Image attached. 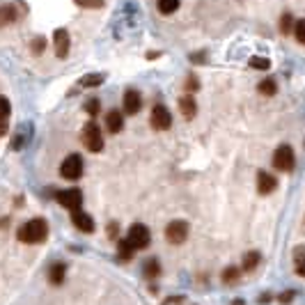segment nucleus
<instances>
[{
    "label": "nucleus",
    "instance_id": "obj_9",
    "mask_svg": "<svg viewBox=\"0 0 305 305\" xmlns=\"http://www.w3.org/2000/svg\"><path fill=\"white\" fill-rule=\"evenodd\" d=\"M53 46H55V55H58V58H67V55H69L71 41H69V33H67L65 28H58L53 33Z\"/></svg>",
    "mask_w": 305,
    "mask_h": 305
},
{
    "label": "nucleus",
    "instance_id": "obj_6",
    "mask_svg": "<svg viewBox=\"0 0 305 305\" xmlns=\"http://www.w3.org/2000/svg\"><path fill=\"white\" fill-rule=\"evenodd\" d=\"M188 232H191V227H188L186 220H172V223L166 227V239L172 245H179L188 239Z\"/></svg>",
    "mask_w": 305,
    "mask_h": 305
},
{
    "label": "nucleus",
    "instance_id": "obj_28",
    "mask_svg": "<svg viewBox=\"0 0 305 305\" xmlns=\"http://www.w3.org/2000/svg\"><path fill=\"white\" fill-rule=\"evenodd\" d=\"M30 48H33V53H37V55L44 53V48H46V39H44L41 34H39V37H34L33 44H30Z\"/></svg>",
    "mask_w": 305,
    "mask_h": 305
},
{
    "label": "nucleus",
    "instance_id": "obj_18",
    "mask_svg": "<svg viewBox=\"0 0 305 305\" xmlns=\"http://www.w3.org/2000/svg\"><path fill=\"white\" fill-rule=\"evenodd\" d=\"M179 2L181 0H156V7H159L161 14L170 16V14H174L177 9H179Z\"/></svg>",
    "mask_w": 305,
    "mask_h": 305
},
{
    "label": "nucleus",
    "instance_id": "obj_21",
    "mask_svg": "<svg viewBox=\"0 0 305 305\" xmlns=\"http://www.w3.org/2000/svg\"><path fill=\"white\" fill-rule=\"evenodd\" d=\"M259 94H264V97H273V94L278 92V85H275V80L273 78H266V80H262L259 83Z\"/></svg>",
    "mask_w": 305,
    "mask_h": 305
},
{
    "label": "nucleus",
    "instance_id": "obj_1",
    "mask_svg": "<svg viewBox=\"0 0 305 305\" xmlns=\"http://www.w3.org/2000/svg\"><path fill=\"white\" fill-rule=\"evenodd\" d=\"M48 237V225L44 218H33L28 220L23 227H19V241L23 243H41Z\"/></svg>",
    "mask_w": 305,
    "mask_h": 305
},
{
    "label": "nucleus",
    "instance_id": "obj_26",
    "mask_svg": "<svg viewBox=\"0 0 305 305\" xmlns=\"http://www.w3.org/2000/svg\"><path fill=\"white\" fill-rule=\"evenodd\" d=\"M159 273H161L159 262H156V259H149V262L145 264V275H147V278H156Z\"/></svg>",
    "mask_w": 305,
    "mask_h": 305
},
{
    "label": "nucleus",
    "instance_id": "obj_20",
    "mask_svg": "<svg viewBox=\"0 0 305 305\" xmlns=\"http://www.w3.org/2000/svg\"><path fill=\"white\" fill-rule=\"evenodd\" d=\"M239 278H241V269H237V266H227L223 271V282L225 285H237Z\"/></svg>",
    "mask_w": 305,
    "mask_h": 305
},
{
    "label": "nucleus",
    "instance_id": "obj_8",
    "mask_svg": "<svg viewBox=\"0 0 305 305\" xmlns=\"http://www.w3.org/2000/svg\"><path fill=\"white\" fill-rule=\"evenodd\" d=\"M58 202H60L62 206H67V209H80V204H83V193L78 191V188H69V191H62L58 193Z\"/></svg>",
    "mask_w": 305,
    "mask_h": 305
},
{
    "label": "nucleus",
    "instance_id": "obj_33",
    "mask_svg": "<svg viewBox=\"0 0 305 305\" xmlns=\"http://www.w3.org/2000/svg\"><path fill=\"white\" fill-rule=\"evenodd\" d=\"M108 237H110V239H115V237H117V225H115V223H110V225H108Z\"/></svg>",
    "mask_w": 305,
    "mask_h": 305
},
{
    "label": "nucleus",
    "instance_id": "obj_3",
    "mask_svg": "<svg viewBox=\"0 0 305 305\" xmlns=\"http://www.w3.org/2000/svg\"><path fill=\"white\" fill-rule=\"evenodd\" d=\"M294 163H296V159H294V149L289 145H280L278 149H275V154H273V166L278 168L280 172H292Z\"/></svg>",
    "mask_w": 305,
    "mask_h": 305
},
{
    "label": "nucleus",
    "instance_id": "obj_10",
    "mask_svg": "<svg viewBox=\"0 0 305 305\" xmlns=\"http://www.w3.org/2000/svg\"><path fill=\"white\" fill-rule=\"evenodd\" d=\"M71 223L78 227L80 232H85V234L94 232V220H92V216H90V213H85V211H80V209H73Z\"/></svg>",
    "mask_w": 305,
    "mask_h": 305
},
{
    "label": "nucleus",
    "instance_id": "obj_36",
    "mask_svg": "<svg viewBox=\"0 0 305 305\" xmlns=\"http://www.w3.org/2000/svg\"><path fill=\"white\" fill-rule=\"evenodd\" d=\"M7 133V120H0V138Z\"/></svg>",
    "mask_w": 305,
    "mask_h": 305
},
{
    "label": "nucleus",
    "instance_id": "obj_23",
    "mask_svg": "<svg viewBox=\"0 0 305 305\" xmlns=\"http://www.w3.org/2000/svg\"><path fill=\"white\" fill-rule=\"evenodd\" d=\"M294 30V19H292V14L285 12L282 16H280V33L282 34H289Z\"/></svg>",
    "mask_w": 305,
    "mask_h": 305
},
{
    "label": "nucleus",
    "instance_id": "obj_25",
    "mask_svg": "<svg viewBox=\"0 0 305 305\" xmlns=\"http://www.w3.org/2000/svg\"><path fill=\"white\" fill-rule=\"evenodd\" d=\"M73 2L83 9H101L103 7V0H73Z\"/></svg>",
    "mask_w": 305,
    "mask_h": 305
},
{
    "label": "nucleus",
    "instance_id": "obj_19",
    "mask_svg": "<svg viewBox=\"0 0 305 305\" xmlns=\"http://www.w3.org/2000/svg\"><path fill=\"white\" fill-rule=\"evenodd\" d=\"M103 80H106V76H103V73H87V76H83V78H80V85H83V87H99Z\"/></svg>",
    "mask_w": 305,
    "mask_h": 305
},
{
    "label": "nucleus",
    "instance_id": "obj_27",
    "mask_svg": "<svg viewBox=\"0 0 305 305\" xmlns=\"http://www.w3.org/2000/svg\"><path fill=\"white\" fill-rule=\"evenodd\" d=\"M250 67H252V69L264 71V69H269V67H271V62L266 60V58H259V55H255V58H250Z\"/></svg>",
    "mask_w": 305,
    "mask_h": 305
},
{
    "label": "nucleus",
    "instance_id": "obj_34",
    "mask_svg": "<svg viewBox=\"0 0 305 305\" xmlns=\"http://www.w3.org/2000/svg\"><path fill=\"white\" fill-rule=\"evenodd\" d=\"M296 275H305V262H296Z\"/></svg>",
    "mask_w": 305,
    "mask_h": 305
},
{
    "label": "nucleus",
    "instance_id": "obj_29",
    "mask_svg": "<svg viewBox=\"0 0 305 305\" xmlns=\"http://www.w3.org/2000/svg\"><path fill=\"white\" fill-rule=\"evenodd\" d=\"M99 108H101L99 99H90V101H85V113H90L92 117H94L97 113H99Z\"/></svg>",
    "mask_w": 305,
    "mask_h": 305
},
{
    "label": "nucleus",
    "instance_id": "obj_4",
    "mask_svg": "<svg viewBox=\"0 0 305 305\" xmlns=\"http://www.w3.org/2000/svg\"><path fill=\"white\" fill-rule=\"evenodd\" d=\"M60 174L65 177V179H69V181L80 179V174H83V159H80L78 154H69V156L62 161Z\"/></svg>",
    "mask_w": 305,
    "mask_h": 305
},
{
    "label": "nucleus",
    "instance_id": "obj_37",
    "mask_svg": "<svg viewBox=\"0 0 305 305\" xmlns=\"http://www.w3.org/2000/svg\"><path fill=\"white\" fill-rule=\"evenodd\" d=\"M191 60H193V62H202V60H204V53H198V55H191Z\"/></svg>",
    "mask_w": 305,
    "mask_h": 305
},
{
    "label": "nucleus",
    "instance_id": "obj_32",
    "mask_svg": "<svg viewBox=\"0 0 305 305\" xmlns=\"http://www.w3.org/2000/svg\"><path fill=\"white\" fill-rule=\"evenodd\" d=\"M198 78H195V76H188V80H186V90H193V92H195V90H198Z\"/></svg>",
    "mask_w": 305,
    "mask_h": 305
},
{
    "label": "nucleus",
    "instance_id": "obj_15",
    "mask_svg": "<svg viewBox=\"0 0 305 305\" xmlns=\"http://www.w3.org/2000/svg\"><path fill=\"white\" fill-rule=\"evenodd\" d=\"M16 16H19V12H16V7L14 5H0V28L14 23Z\"/></svg>",
    "mask_w": 305,
    "mask_h": 305
},
{
    "label": "nucleus",
    "instance_id": "obj_30",
    "mask_svg": "<svg viewBox=\"0 0 305 305\" xmlns=\"http://www.w3.org/2000/svg\"><path fill=\"white\" fill-rule=\"evenodd\" d=\"M9 113H12L9 101H7L5 97H0V120H7V117H9Z\"/></svg>",
    "mask_w": 305,
    "mask_h": 305
},
{
    "label": "nucleus",
    "instance_id": "obj_2",
    "mask_svg": "<svg viewBox=\"0 0 305 305\" xmlns=\"http://www.w3.org/2000/svg\"><path fill=\"white\" fill-rule=\"evenodd\" d=\"M83 145L90 152H101L103 149V136H101V129L97 122H87L85 124V129H83Z\"/></svg>",
    "mask_w": 305,
    "mask_h": 305
},
{
    "label": "nucleus",
    "instance_id": "obj_12",
    "mask_svg": "<svg viewBox=\"0 0 305 305\" xmlns=\"http://www.w3.org/2000/svg\"><path fill=\"white\" fill-rule=\"evenodd\" d=\"M278 188V179L273 177V174L269 172H259L257 174V191L259 195H269V193H273Z\"/></svg>",
    "mask_w": 305,
    "mask_h": 305
},
{
    "label": "nucleus",
    "instance_id": "obj_13",
    "mask_svg": "<svg viewBox=\"0 0 305 305\" xmlns=\"http://www.w3.org/2000/svg\"><path fill=\"white\" fill-rule=\"evenodd\" d=\"M106 129H108V133H120L124 129V115L120 110H110L106 115Z\"/></svg>",
    "mask_w": 305,
    "mask_h": 305
},
{
    "label": "nucleus",
    "instance_id": "obj_5",
    "mask_svg": "<svg viewBox=\"0 0 305 305\" xmlns=\"http://www.w3.org/2000/svg\"><path fill=\"white\" fill-rule=\"evenodd\" d=\"M126 241L131 243L133 250H142V248H147V245H149V241H152V234H149V230H147L145 225L136 223V225H131V230H129V237H126Z\"/></svg>",
    "mask_w": 305,
    "mask_h": 305
},
{
    "label": "nucleus",
    "instance_id": "obj_35",
    "mask_svg": "<svg viewBox=\"0 0 305 305\" xmlns=\"http://www.w3.org/2000/svg\"><path fill=\"white\" fill-rule=\"evenodd\" d=\"M292 299H294V294H292V292H287L285 296H280V303H289Z\"/></svg>",
    "mask_w": 305,
    "mask_h": 305
},
{
    "label": "nucleus",
    "instance_id": "obj_7",
    "mask_svg": "<svg viewBox=\"0 0 305 305\" xmlns=\"http://www.w3.org/2000/svg\"><path fill=\"white\" fill-rule=\"evenodd\" d=\"M149 120H152V126L156 131H168L172 126V115H170V110L163 103H156L152 108V117Z\"/></svg>",
    "mask_w": 305,
    "mask_h": 305
},
{
    "label": "nucleus",
    "instance_id": "obj_16",
    "mask_svg": "<svg viewBox=\"0 0 305 305\" xmlns=\"http://www.w3.org/2000/svg\"><path fill=\"white\" fill-rule=\"evenodd\" d=\"M262 262V255L257 250H250L243 255V262H241V271H252V269H257V264Z\"/></svg>",
    "mask_w": 305,
    "mask_h": 305
},
{
    "label": "nucleus",
    "instance_id": "obj_24",
    "mask_svg": "<svg viewBox=\"0 0 305 305\" xmlns=\"http://www.w3.org/2000/svg\"><path fill=\"white\" fill-rule=\"evenodd\" d=\"M294 37H296V41L299 44H305V19H301V21H294Z\"/></svg>",
    "mask_w": 305,
    "mask_h": 305
},
{
    "label": "nucleus",
    "instance_id": "obj_17",
    "mask_svg": "<svg viewBox=\"0 0 305 305\" xmlns=\"http://www.w3.org/2000/svg\"><path fill=\"white\" fill-rule=\"evenodd\" d=\"M65 273H67V266L65 264H53L51 271H48V280L51 285H62L65 282Z\"/></svg>",
    "mask_w": 305,
    "mask_h": 305
},
{
    "label": "nucleus",
    "instance_id": "obj_22",
    "mask_svg": "<svg viewBox=\"0 0 305 305\" xmlns=\"http://www.w3.org/2000/svg\"><path fill=\"white\" fill-rule=\"evenodd\" d=\"M133 252H136V250L131 248V243H129V241H126V239L120 241V245H117V255H120L122 262H129V259L133 257Z\"/></svg>",
    "mask_w": 305,
    "mask_h": 305
},
{
    "label": "nucleus",
    "instance_id": "obj_11",
    "mask_svg": "<svg viewBox=\"0 0 305 305\" xmlns=\"http://www.w3.org/2000/svg\"><path fill=\"white\" fill-rule=\"evenodd\" d=\"M142 108V97L138 90H126L124 92V113L136 115Z\"/></svg>",
    "mask_w": 305,
    "mask_h": 305
},
{
    "label": "nucleus",
    "instance_id": "obj_14",
    "mask_svg": "<svg viewBox=\"0 0 305 305\" xmlns=\"http://www.w3.org/2000/svg\"><path fill=\"white\" fill-rule=\"evenodd\" d=\"M179 110H181V115H184L186 120H193L195 113H198V103H195L193 97H181L179 99Z\"/></svg>",
    "mask_w": 305,
    "mask_h": 305
},
{
    "label": "nucleus",
    "instance_id": "obj_31",
    "mask_svg": "<svg viewBox=\"0 0 305 305\" xmlns=\"http://www.w3.org/2000/svg\"><path fill=\"white\" fill-rule=\"evenodd\" d=\"M23 145H26V136H23V133H16L12 140V149H23Z\"/></svg>",
    "mask_w": 305,
    "mask_h": 305
},
{
    "label": "nucleus",
    "instance_id": "obj_38",
    "mask_svg": "<svg viewBox=\"0 0 305 305\" xmlns=\"http://www.w3.org/2000/svg\"><path fill=\"white\" fill-rule=\"evenodd\" d=\"M232 305H243V301H234V303Z\"/></svg>",
    "mask_w": 305,
    "mask_h": 305
}]
</instances>
